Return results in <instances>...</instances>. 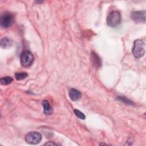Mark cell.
<instances>
[{
  "instance_id": "cell-6",
  "label": "cell",
  "mask_w": 146,
  "mask_h": 146,
  "mask_svg": "<svg viewBox=\"0 0 146 146\" xmlns=\"http://www.w3.org/2000/svg\"><path fill=\"white\" fill-rule=\"evenodd\" d=\"M132 19L136 23H145V11H132L131 14Z\"/></svg>"
},
{
  "instance_id": "cell-1",
  "label": "cell",
  "mask_w": 146,
  "mask_h": 146,
  "mask_svg": "<svg viewBox=\"0 0 146 146\" xmlns=\"http://www.w3.org/2000/svg\"><path fill=\"white\" fill-rule=\"evenodd\" d=\"M132 52L133 56L136 58L143 56L145 54V44L143 41L140 39L135 40Z\"/></svg>"
},
{
  "instance_id": "cell-9",
  "label": "cell",
  "mask_w": 146,
  "mask_h": 146,
  "mask_svg": "<svg viewBox=\"0 0 146 146\" xmlns=\"http://www.w3.org/2000/svg\"><path fill=\"white\" fill-rule=\"evenodd\" d=\"M42 106L43 107V112L46 115H50L52 113V108L51 106H50L49 102L47 100H43Z\"/></svg>"
},
{
  "instance_id": "cell-7",
  "label": "cell",
  "mask_w": 146,
  "mask_h": 146,
  "mask_svg": "<svg viewBox=\"0 0 146 146\" xmlns=\"http://www.w3.org/2000/svg\"><path fill=\"white\" fill-rule=\"evenodd\" d=\"M68 95L72 101H77L81 98V92L75 88H71L68 91Z\"/></svg>"
},
{
  "instance_id": "cell-3",
  "label": "cell",
  "mask_w": 146,
  "mask_h": 146,
  "mask_svg": "<svg viewBox=\"0 0 146 146\" xmlns=\"http://www.w3.org/2000/svg\"><path fill=\"white\" fill-rule=\"evenodd\" d=\"M14 22V15L9 12L5 13L0 18V25L2 27L7 29L13 25Z\"/></svg>"
},
{
  "instance_id": "cell-12",
  "label": "cell",
  "mask_w": 146,
  "mask_h": 146,
  "mask_svg": "<svg viewBox=\"0 0 146 146\" xmlns=\"http://www.w3.org/2000/svg\"><path fill=\"white\" fill-rule=\"evenodd\" d=\"M13 80V78L11 76H5L1 79V83L3 85H7L12 82Z\"/></svg>"
},
{
  "instance_id": "cell-4",
  "label": "cell",
  "mask_w": 146,
  "mask_h": 146,
  "mask_svg": "<svg viewBox=\"0 0 146 146\" xmlns=\"http://www.w3.org/2000/svg\"><path fill=\"white\" fill-rule=\"evenodd\" d=\"M34 60V55L31 52L29 51H25L21 54L20 60L23 67H29L33 64Z\"/></svg>"
},
{
  "instance_id": "cell-14",
  "label": "cell",
  "mask_w": 146,
  "mask_h": 146,
  "mask_svg": "<svg viewBox=\"0 0 146 146\" xmlns=\"http://www.w3.org/2000/svg\"><path fill=\"white\" fill-rule=\"evenodd\" d=\"M74 112L75 115L77 117H78L79 118H80V119H83L84 120V119H86V116L84 115V114L83 112H82L81 111H80L79 110H78L77 109H75Z\"/></svg>"
},
{
  "instance_id": "cell-10",
  "label": "cell",
  "mask_w": 146,
  "mask_h": 146,
  "mask_svg": "<svg viewBox=\"0 0 146 146\" xmlns=\"http://www.w3.org/2000/svg\"><path fill=\"white\" fill-rule=\"evenodd\" d=\"M91 60L92 62L93 65L95 67L98 68L100 66H101V64H102L101 59L99 56V55L94 52H92L91 53Z\"/></svg>"
},
{
  "instance_id": "cell-11",
  "label": "cell",
  "mask_w": 146,
  "mask_h": 146,
  "mask_svg": "<svg viewBox=\"0 0 146 146\" xmlns=\"http://www.w3.org/2000/svg\"><path fill=\"white\" fill-rule=\"evenodd\" d=\"M28 76V74L26 72H19L15 74V78L17 80H21L25 79Z\"/></svg>"
},
{
  "instance_id": "cell-13",
  "label": "cell",
  "mask_w": 146,
  "mask_h": 146,
  "mask_svg": "<svg viewBox=\"0 0 146 146\" xmlns=\"http://www.w3.org/2000/svg\"><path fill=\"white\" fill-rule=\"evenodd\" d=\"M117 99L119 101H120V102H123V103H125V104H126L131 105V106H132V105L133 104V103L132 101H131L129 99H127V98H125V97L121 96H118L117 97Z\"/></svg>"
},
{
  "instance_id": "cell-8",
  "label": "cell",
  "mask_w": 146,
  "mask_h": 146,
  "mask_svg": "<svg viewBox=\"0 0 146 146\" xmlns=\"http://www.w3.org/2000/svg\"><path fill=\"white\" fill-rule=\"evenodd\" d=\"M13 44V40L9 37H4L1 39L0 44L3 48H9L12 46Z\"/></svg>"
},
{
  "instance_id": "cell-2",
  "label": "cell",
  "mask_w": 146,
  "mask_h": 146,
  "mask_svg": "<svg viewBox=\"0 0 146 146\" xmlns=\"http://www.w3.org/2000/svg\"><path fill=\"white\" fill-rule=\"evenodd\" d=\"M121 22L120 14L117 11H111L108 15L107 23L111 27H116L120 24Z\"/></svg>"
},
{
  "instance_id": "cell-15",
  "label": "cell",
  "mask_w": 146,
  "mask_h": 146,
  "mask_svg": "<svg viewBox=\"0 0 146 146\" xmlns=\"http://www.w3.org/2000/svg\"><path fill=\"white\" fill-rule=\"evenodd\" d=\"M44 145H57V144L52 141H48L44 144Z\"/></svg>"
},
{
  "instance_id": "cell-5",
  "label": "cell",
  "mask_w": 146,
  "mask_h": 146,
  "mask_svg": "<svg viewBox=\"0 0 146 146\" xmlns=\"http://www.w3.org/2000/svg\"><path fill=\"white\" fill-rule=\"evenodd\" d=\"M42 140V135L37 132H31L27 133L25 137L26 141L30 144H37Z\"/></svg>"
}]
</instances>
